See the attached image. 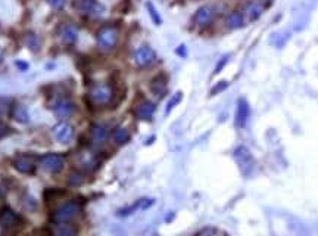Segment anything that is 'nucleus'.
I'll return each mask as SVG.
<instances>
[{
    "label": "nucleus",
    "mask_w": 318,
    "mask_h": 236,
    "mask_svg": "<svg viewBox=\"0 0 318 236\" xmlns=\"http://www.w3.org/2000/svg\"><path fill=\"white\" fill-rule=\"evenodd\" d=\"M234 159L242 171V174L244 177H249L253 171V167H255V161H253V157L250 154V151L246 146H237L234 149Z\"/></svg>",
    "instance_id": "obj_1"
},
{
    "label": "nucleus",
    "mask_w": 318,
    "mask_h": 236,
    "mask_svg": "<svg viewBox=\"0 0 318 236\" xmlns=\"http://www.w3.org/2000/svg\"><path fill=\"white\" fill-rule=\"evenodd\" d=\"M96 41L100 50H111L118 41V31L113 27H103L96 36Z\"/></svg>",
    "instance_id": "obj_2"
},
{
    "label": "nucleus",
    "mask_w": 318,
    "mask_h": 236,
    "mask_svg": "<svg viewBox=\"0 0 318 236\" xmlns=\"http://www.w3.org/2000/svg\"><path fill=\"white\" fill-rule=\"evenodd\" d=\"M89 98L94 105H108L113 98V90L109 84H96L90 89Z\"/></svg>",
    "instance_id": "obj_3"
},
{
    "label": "nucleus",
    "mask_w": 318,
    "mask_h": 236,
    "mask_svg": "<svg viewBox=\"0 0 318 236\" xmlns=\"http://www.w3.org/2000/svg\"><path fill=\"white\" fill-rule=\"evenodd\" d=\"M78 214H80V205L77 202L71 201V202H65L56 210L55 218L59 223H62V221L68 223V221L74 220L75 217H78Z\"/></svg>",
    "instance_id": "obj_4"
},
{
    "label": "nucleus",
    "mask_w": 318,
    "mask_h": 236,
    "mask_svg": "<svg viewBox=\"0 0 318 236\" xmlns=\"http://www.w3.org/2000/svg\"><path fill=\"white\" fill-rule=\"evenodd\" d=\"M133 59H134V62H136L137 67L146 68V67L152 65V64L156 61V53H155V50H153L152 47H149V46H142V47H139V49L134 52Z\"/></svg>",
    "instance_id": "obj_5"
},
{
    "label": "nucleus",
    "mask_w": 318,
    "mask_h": 236,
    "mask_svg": "<svg viewBox=\"0 0 318 236\" xmlns=\"http://www.w3.org/2000/svg\"><path fill=\"white\" fill-rule=\"evenodd\" d=\"M65 165V158L59 154H47L41 158V167L49 173H59Z\"/></svg>",
    "instance_id": "obj_6"
},
{
    "label": "nucleus",
    "mask_w": 318,
    "mask_h": 236,
    "mask_svg": "<svg viewBox=\"0 0 318 236\" xmlns=\"http://www.w3.org/2000/svg\"><path fill=\"white\" fill-rule=\"evenodd\" d=\"M53 136L60 143H68L74 138V129L71 124H68L65 121H60L53 127Z\"/></svg>",
    "instance_id": "obj_7"
},
{
    "label": "nucleus",
    "mask_w": 318,
    "mask_h": 236,
    "mask_svg": "<svg viewBox=\"0 0 318 236\" xmlns=\"http://www.w3.org/2000/svg\"><path fill=\"white\" fill-rule=\"evenodd\" d=\"M77 8L81 14L90 15V17H99L105 11V8L97 2V0H80L77 3Z\"/></svg>",
    "instance_id": "obj_8"
},
{
    "label": "nucleus",
    "mask_w": 318,
    "mask_h": 236,
    "mask_svg": "<svg viewBox=\"0 0 318 236\" xmlns=\"http://www.w3.org/2000/svg\"><path fill=\"white\" fill-rule=\"evenodd\" d=\"M250 115V108L249 103L246 102V99H239L237 102V108H236V126L239 129H243L249 120Z\"/></svg>",
    "instance_id": "obj_9"
},
{
    "label": "nucleus",
    "mask_w": 318,
    "mask_h": 236,
    "mask_svg": "<svg viewBox=\"0 0 318 236\" xmlns=\"http://www.w3.org/2000/svg\"><path fill=\"white\" fill-rule=\"evenodd\" d=\"M214 20V9L208 5L205 6H201L196 14H195V24L199 25V27H206L212 22Z\"/></svg>",
    "instance_id": "obj_10"
},
{
    "label": "nucleus",
    "mask_w": 318,
    "mask_h": 236,
    "mask_svg": "<svg viewBox=\"0 0 318 236\" xmlns=\"http://www.w3.org/2000/svg\"><path fill=\"white\" fill-rule=\"evenodd\" d=\"M264 12V8L261 6V3L258 2H249L244 5V9H243V17L244 20H247L249 22L252 21H257Z\"/></svg>",
    "instance_id": "obj_11"
},
{
    "label": "nucleus",
    "mask_w": 318,
    "mask_h": 236,
    "mask_svg": "<svg viewBox=\"0 0 318 236\" xmlns=\"http://www.w3.org/2000/svg\"><path fill=\"white\" fill-rule=\"evenodd\" d=\"M74 111H75V105H74L71 100H68V99H60V100H57L56 105H55V112H56V115L60 117V118H68V117H71V115L74 114Z\"/></svg>",
    "instance_id": "obj_12"
},
{
    "label": "nucleus",
    "mask_w": 318,
    "mask_h": 236,
    "mask_svg": "<svg viewBox=\"0 0 318 236\" xmlns=\"http://www.w3.org/2000/svg\"><path fill=\"white\" fill-rule=\"evenodd\" d=\"M59 37L62 39L63 43L74 44L77 41V39H78V30H77V27H74L71 24L62 25L60 30H59Z\"/></svg>",
    "instance_id": "obj_13"
},
{
    "label": "nucleus",
    "mask_w": 318,
    "mask_h": 236,
    "mask_svg": "<svg viewBox=\"0 0 318 236\" xmlns=\"http://www.w3.org/2000/svg\"><path fill=\"white\" fill-rule=\"evenodd\" d=\"M18 221H19V217H18V214L14 210L3 208L2 211H0V227L9 229V227L15 226Z\"/></svg>",
    "instance_id": "obj_14"
},
{
    "label": "nucleus",
    "mask_w": 318,
    "mask_h": 236,
    "mask_svg": "<svg viewBox=\"0 0 318 236\" xmlns=\"http://www.w3.org/2000/svg\"><path fill=\"white\" fill-rule=\"evenodd\" d=\"M109 138V132L108 129L103 126V124H94L92 127V140H93V145L96 146H102Z\"/></svg>",
    "instance_id": "obj_15"
},
{
    "label": "nucleus",
    "mask_w": 318,
    "mask_h": 236,
    "mask_svg": "<svg viewBox=\"0 0 318 236\" xmlns=\"http://www.w3.org/2000/svg\"><path fill=\"white\" fill-rule=\"evenodd\" d=\"M155 103H152L150 100H143L142 103L137 105L136 108V115L137 118H140V120H150L152 115L155 114Z\"/></svg>",
    "instance_id": "obj_16"
},
{
    "label": "nucleus",
    "mask_w": 318,
    "mask_h": 236,
    "mask_svg": "<svg viewBox=\"0 0 318 236\" xmlns=\"http://www.w3.org/2000/svg\"><path fill=\"white\" fill-rule=\"evenodd\" d=\"M14 167L19 171V173H31L34 170V162L30 157L27 155H21L14 161Z\"/></svg>",
    "instance_id": "obj_17"
},
{
    "label": "nucleus",
    "mask_w": 318,
    "mask_h": 236,
    "mask_svg": "<svg viewBox=\"0 0 318 236\" xmlns=\"http://www.w3.org/2000/svg\"><path fill=\"white\" fill-rule=\"evenodd\" d=\"M225 25L230 30L242 28L244 25V17H243V14H240V12H231L227 17V20H225Z\"/></svg>",
    "instance_id": "obj_18"
},
{
    "label": "nucleus",
    "mask_w": 318,
    "mask_h": 236,
    "mask_svg": "<svg viewBox=\"0 0 318 236\" xmlns=\"http://www.w3.org/2000/svg\"><path fill=\"white\" fill-rule=\"evenodd\" d=\"M150 89H152V92H153L156 96H164V93H165V90H167V80H165V77L158 76L156 79H153Z\"/></svg>",
    "instance_id": "obj_19"
},
{
    "label": "nucleus",
    "mask_w": 318,
    "mask_h": 236,
    "mask_svg": "<svg viewBox=\"0 0 318 236\" xmlns=\"http://www.w3.org/2000/svg\"><path fill=\"white\" fill-rule=\"evenodd\" d=\"M78 161H80V165L84 167V168H87V170H92V168L97 164V159H96L94 155L90 154V152H83V154H80Z\"/></svg>",
    "instance_id": "obj_20"
},
{
    "label": "nucleus",
    "mask_w": 318,
    "mask_h": 236,
    "mask_svg": "<svg viewBox=\"0 0 318 236\" xmlns=\"http://www.w3.org/2000/svg\"><path fill=\"white\" fill-rule=\"evenodd\" d=\"M113 140L118 143V145H124L130 140V133L125 127H116L113 130Z\"/></svg>",
    "instance_id": "obj_21"
},
{
    "label": "nucleus",
    "mask_w": 318,
    "mask_h": 236,
    "mask_svg": "<svg viewBox=\"0 0 318 236\" xmlns=\"http://www.w3.org/2000/svg\"><path fill=\"white\" fill-rule=\"evenodd\" d=\"M14 118H15L17 121L22 123V124L28 123V120H30V115H28V111H27V108H25L24 105H17V106H15V109H14Z\"/></svg>",
    "instance_id": "obj_22"
},
{
    "label": "nucleus",
    "mask_w": 318,
    "mask_h": 236,
    "mask_svg": "<svg viewBox=\"0 0 318 236\" xmlns=\"http://www.w3.org/2000/svg\"><path fill=\"white\" fill-rule=\"evenodd\" d=\"M55 233L59 236H73L77 233V229L73 224H65V221H62V224L55 229Z\"/></svg>",
    "instance_id": "obj_23"
},
{
    "label": "nucleus",
    "mask_w": 318,
    "mask_h": 236,
    "mask_svg": "<svg viewBox=\"0 0 318 236\" xmlns=\"http://www.w3.org/2000/svg\"><path fill=\"white\" fill-rule=\"evenodd\" d=\"M146 8H148V11H149V15H150L152 21H153L156 25H161V24H162V20H161V17H159V14H158L156 8H155V6H153L150 2H148V3H146Z\"/></svg>",
    "instance_id": "obj_24"
},
{
    "label": "nucleus",
    "mask_w": 318,
    "mask_h": 236,
    "mask_svg": "<svg viewBox=\"0 0 318 236\" xmlns=\"http://www.w3.org/2000/svg\"><path fill=\"white\" fill-rule=\"evenodd\" d=\"M27 46L33 50H38V47H40V40H38V37L36 36V34H28L27 36Z\"/></svg>",
    "instance_id": "obj_25"
},
{
    "label": "nucleus",
    "mask_w": 318,
    "mask_h": 236,
    "mask_svg": "<svg viewBox=\"0 0 318 236\" xmlns=\"http://www.w3.org/2000/svg\"><path fill=\"white\" fill-rule=\"evenodd\" d=\"M180 100H181V93L178 92V93H175V96H174V98H172V99L168 102V105H167V111H165V112H167V114H168V112H171V109H172V108H174V106H175V105L180 102Z\"/></svg>",
    "instance_id": "obj_26"
},
{
    "label": "nucleus",
    "mask_w": 318,
    "mask_h": 236,
    "mask_svg": "<svg viewBox=\"0 0 318 236\" xmlns=\"http://www.w3.org/2000/svg\"><path fill=\"white\" fill-rule=\"evenodd\" d=\"M47 3L53 8V9H62L65 6L67 0H47Z\"/></svg>",
    "instance_id": "obj_27"
},
{
    "label": "nucleus",
    "mask_w": 318,
    "mask_h": 236,
    "mask_svg": "<svg viewBox=\"0 0 318 236\" xmlns=\"http://www.w3.org/2000/svg\"><path fill=\"white\" fill-rule=\"evenodd\" d=\"M227 62H228V55L221 58V61L218 62V65H217V68H215V73H220V71H221V68H223V67H224Z\"/></svg>",
    "instance_id": "obj_28"
},
{
    "label": "nucleus",
    "mask_w": 318,
    "mask_h": 236,
    "mask_svg": "<svg viewBox=\"0 0 318 236\" xmlns=\"http://www.w3.org/2000/svg\"><path fill=\"white\" fill-rule=\"evenodd\" d=\"M227 87V81H220V84H217V87L215 89H212V92H211V95H217L218 92H221L223 89H225Z\"/></svg>",
    "instance_id": "obj_29"
},
{
    "label": "nucleus",
    "mask_w": 318,
    "mask_h": 236,
    "mask_svg": "<svg viewBox=\"0 0 318 236\" xmlns=\"http://www.w3.org/2000/svg\"><path fill=\"white\" fill-rule=\"evenodd\" d=\"M206 233H218V230H217V229H212V227H206V229L199 230V235H206Z\"/></svg>",
    "instance_id": "obj_30"
},
{
    "label": "nucleus",
    "mask_w": 318,
    "mask_h": 236,
    "mask_svg": "<svg viewBox=\"0 0 318 236\" xmlns=\"http://www.w3.org/2000/svg\"><path fill=\"white\" fill-rule=\"evenodd\" d=\"M177 53H180V55H186V52H184V46H180V49H177Z\"/></svg>",
    "instance_id": "obj_31"
},
{
    "label": "nucleus",
    "mask_w": 318,
    "mask_h": 236,
    "mask_svg": "<svg viewBox=\"0 0 318 236\" xmlns=\"http://www.w3.org/2000/svg\"><path fill=\"white\" fill-rule=\"evenodd\" d=\"M17 67H19V68H24V70H27L28 67H27V64H21V62H17Z\"/></svg>",
    "instance_id": "obj_32"
},
{
    "label": "nucleus",
    "mask_w": 318,
    "mask_h": 236,
    "mask_svg": "<svg viewBox=\"0 0 318 236\" xmlns=\"http://www.w3.org/2000/svg\"><path fill=\"white\" fill-rule=\"evenodd\" d=\"M2 61H3V52L0 50V62H2Z\"/></svg>",
    "instance_id": "obj_33"
}]
</instances>
